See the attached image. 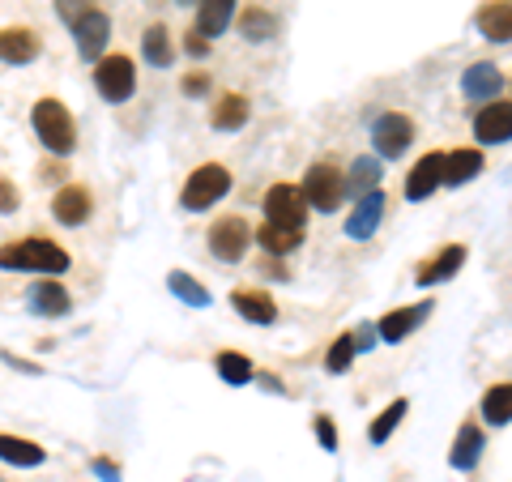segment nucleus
I'll return each instance as SVG.
<instances>
[{
	"instance_id": "nucleus-1",
	"label": "nucleus",
	"mask_w": 512,
	"mask_h": 482,
	"mask_svg": "<svg viewBox=\"0 0 512 482\" xmlns=\"http://www.w3.org/2000/svg\"><path fill=\"white\" fill-rule=\"evenodd\" d=\"M69 265H73V256L64 252L56 239H47V235H22V239L0 244V269H9V273L60 278V273H69Z\"/></svg>"
},
{
	"instance_id": "nucleus-2",
	"label": "nucleus",
	"mask_w": 512,
	"mask_h": 482,
	"mask_svg": "<svg viewBox=\"0 0 512 482\" xmlns=\"http://www.w3.org/2000/svg\"><path fill=\"white\" fill-rule=\"evenodd\" d=\"M30 128H35L39 146L52 158H69L77 150V120H73V111L64 107L60 99H52V94L30 107Z\"/></svg>"
},
{
	"instance_id": "nucleus-3",
	"label": "nucleus",
	"mask_w": 512,
	"mask_h": 482,
	"mask_svg": "<svg viewBox=\"0 0 512 482\" xmlns=\"http://www.w3.org/2000/svg\"><path fill=\"white\" fill-rule=\"evenodd\" d=\"M231 188H235V175H231L227 163H201V167L188 171V180L180 188V210L205 214V210H214Z\"/></svg>"
},
{
	"instance_id": "nucleus-4",
	"label": "nucleus",
	"mask_w": 512,
	"mask_h": 482,
	"mask_svg": "<svg viewBox=\"0 0 512 482\" xmlns=\"http://www.w3.org/2000/svg\"><path fill=\"white\" fill-rule=\"evenodd\" d=\"M303 197H308V210L316 214H338L346 201V167L333 163V158H316V163L303 171Z\"/></svg>"
},
{
	"instance_id": "nucleus-5",
	"label": "nucleus",
	"mask_w": 512,
	"mask_h": 482,
	"mask_svg": "<svg viewBox=\"0 0 512 482\" xmlns=\"http://www.w3.org/2000/svg\"><path fill=\"white\" fill-rule=\"evenodd\" d=\"M94 90H99V99L120 107L137 94V60L128 52H107L99 64H94Z\"/></svg>"
},
{
	"instance_id": "nucleus-6",
	"label": "nucleus",
	"mask_w": 512,
	"mask_h": 482,
	"mask_svg": "<svg viewBox=\"0 0 512 482\" xmlns=\"http://www.w3.org/2000/svg\"><path fill=\"white\" fill-rule=\"evenodd\" d=\"M205 248H210L214 261L239 265V261L248 256V248H252V227H248V218H239V214L214 218L210 231H205Z\"/></svg>"
},
{
	"instance_id": "nucleus-7",
	"label": "nucleus",
	"mask_w": 512,
	"mask_h": 482,
	"mask_svg": "<svg viewBox=\"0 0 512 482\" xmlns=\"http://www.w3.org/2000/svg\"><path fill=\"white\" fill-rule=\"evenodd\" d=\"M261 210H265L269 227H286V231H303L308 227V214H312L299 184H269Z\"/></svg>"
},
{
	"instance_id": "nucleus-8",
	"label": "nucleus",
	"mask_w": 512,
	"mask_h": 482,
	"mask_svg": "<svg viewBox=\"0 0 512 482\" xmlns=\"http://www.w3.org/2000/svg\"><path fill=\"white\" fill-rule=\"evenodd\" d=\"M431 312H436V299H419V303H406V308H393L376 320V337L384 346H402L410 333H419Z\"/></svg>"
},
{
	"instance_id": "nucleus-9",
	"label": "nucleus",
	"mask_w": 512,
	"mask_h": 482,
	"mask_svg": "<svg viewBox=\"0 0 512 482\" xmlns=\"http://www.w3.org/2000/svg\"><path fill=\"white\" fill-rule=\"evenodd\" d=\"M414 146V120L406 111H384L372 124V150L376 158H402Z\"/></svg>"
},
{
	"instance_id": "nucleus-10",
	"label": "nucleus",
	"mask_w": 512,
	"mask_h": 482,
	"mask_svg": "<svg viewBox=\"0 0 512 482\" xmlns=\"http://www.w3.org/2000/svg\"><path fill=\"white\" fill-rule=\"evenodd\" d=\"M474 141H478V150H491V146H504V141H512V99H491V103L478 107Z\"/></svg>"
},
{
	"instance_id": "nucleus-11",
	"label": "nucleus",
	"mask_w": 512,
	"mask_h": 482,
	"mask_svg": "<svg viewBox=\"0 0 512 482\" xmlns=\"http://www.w3.org/2000/svg\"><path fill=\"white\" fill-rule=\"evenodd\" d=\"M69 35H73L77 56L90 60V64H99L107 56V47H111V18L103 9H94V13H86V18L69 30Z\"/></svg>"
},
{
	"instance_id": "nucleus-12",
	"label": "nucleus",
	"mask_w": 512,
	"mask_h": 482,
	"mask_svg": "<svg viewBox=\"0 0 512 482\" xmlns=\"http://www.w3.org/2000/svg\"><path fill=\"white\" fill-rule=\"evenodd\" d=\"M52 218L60 222V227H69V231L86 227V222L94 218V192L86 184H77V180L64 184L52 197Z\"/></svg>"
},
{
	"instance_id": "nucleus-13",
	"label": "nucleus",
	"mask_w": 512,
	"mask_h": 482,
	"mask_svg": "<svg viewBox=\"0 0 512 482\" xmlns=\"http://www.w3.org/2000/svg\"><path fill=\"white\" fill-rule=\"evenodd\" d=\"M43 56V39L35 26H0V64H35Z\"/></svg>"
},
{
	"instance_id": "nucleus-14",
	"label": "nucleus",
	"mask_w": 512,
	"mask_h": 482,
	"mask_svg": "<svg viewBox=\"0 0 512 482\" xmlns=\"http://www.w3.org/2000/svg\"><path fill=\"white\" fill-rule=\"evenodd\" d=\"M26 308L43 316V320H64L73 312V295H69V286H64L60 278H39L35 286H30V295H26Z\"/></svg>"
},
{
	"instance_id": "nucleus-15",
	"label": "nucleus",
	"mask_w": 512,
	"mask_h": 482,
	"mask_svg": "<svg viewBox=\"0 0 512 482\" xmlns=\"http://www.w3.org/2000/svg\"><path fill=\"white\" fill-rule=\"evenodd\" d=\"M466 261H470V248H466V244H444L436 256H427V261L414 269V282H419L423 291H427V286H440V282H448V278H457Z\"/></svg>"
},
{
	"instance_id": "nucleus-16",
	"label": "nucleus",
	"mask_w": 512,
	"mask_h": 482,
	"mask_svg": "<svg viewBox=\"0 0 512 482\" xmlns=\"http://www.w3.org/2000/svg\"><path fill=\"white\" fill-rule=\"evenodd\" d=\"M487 453V431L478 427V419H466L457 427V436H453V448H448V465L461 474H470L478 461H483Z\"/></svg>"
},
{
	"instance_id": "nucleus-17",
	"label": "nucleus",
	"mask_w": 512,
	"mask_h": 482,
	"mask_svg": "<svg viewBox=\"0 0 512 482\" xmlns=\"http://www.w3.org/2000/svg\"><path fill=\"white\" fill-rule=\"evenodd\" d=\"M500 90H504V73L495 60H474L470 69L461 73V94H466L470 103H491V99H500Z\"/></svg>"
},
{
	"instance_id": "nucleus-18",
	"label": "nucleus",
	"mask_w": 512,
	"mask_h": 482,
	"mask_svg": "<svg viewBox=\"0 0 512 482\" xmlns=\"http://www.w3.org/2000/svg\"><path fill=\"white\" fill-rule=\"evenodd\" d=\"M436 188H444V150H427L406 175V201H427Z\"/></svg>"
},
{
	"instance_id": "nucleus-19",
	"label": "nucleus",
	"mask_w": 512,
	"mask_h": 482,
	"mask_svg": "<svg viewBox=\"0 0 512 482\" xmlns=\"http://www.w3.org/2000/svg\"><path fill=\"white\" fill-rule=\"evenodd\" d=\"M384 210H389V197L376 188V192H367V197H359L355 201V210H350V218H346V235L350 239H372L376 231H380V222H384Z\"/></svg>"
},
{
	"instance_id": "nucleus-20",
	"label": "nucleus",
	"mask_w": 512,
	"mask_h": 482,
	"mask_svg": "<svg viewBox=\"0 0 512 482\" xmlns=\"http://www.w3.org/2000/svg\"><path fill=\"white\" fill-rule=\"evenodd\" d=\"M231 308L248 320V325H278V299L256 286H235L231 291Z\"/></svg>"
},
{
	"instance_id": "nucleus-21",
	"label": "nucleus",
	"mask_w": 512,
	"mask_h": 482,
	"mask_svg": "<svg viewBox=\"0 0 512 482\" xmlns=\"http://www.w3.org/2000/svg\"><path fill=\"white\" fill-rule=\"evenodd\" d=\"M474 30L487 43H512V0H483L474 9Z\"/></svg>"
},
{
	"instance_id": "nucleus-22",
	"label": "nucleus",
	"mask_w": 512,
	"mask_h": 482,
	"mask_svg": "<svg viewBox=\"0 0 512 482\" xmlns=\"http://www.w3.org/2000/svg\"><path fill=\"white\" fill-rule=\"evenodd\" d=\"M248 120H252V99L239 90H222L210 107V128H218V133H239Z\"/></svg>"
},
{
	"instance_id": "nucleus-23",
	"label": "nucleus",
	"mask_w": 512,
	"mask_h": 482,
	"mask_svg": "<svg viewBox=\"0 0 512 482\" xmlns=\"http://www.w3.org/2000/svg\"><path fill=\"white\" fill-rule=\"evenodd\" d=\"M487 167V158L478 146H457V150H444V188H461L478 180Z\"/></svg>"
},
{
	"instance_id": "nucleus-24",
	"label": "nucleus",
	"mask_w": 512,
	"mask_h": 482,
	"mask_svg": "<svg viewBox=\"0 0 512 482\" xmlns=\"http://www.w3.org/2000/svg\"><path fill=\"white\" fill-rule=\"evenodd\" d=\"M235 5L239 0H197V22H192V30L205 39H222L235 26Z\"/></svg>"
},
{
	"instance_id": "nucleus-25",
	"label": "nucleus",
	"mask_w": 512,
	"mask_h": 482,
	"mask_svg": "<svg viewBox=\"0 0 512 482\" xmlns=\"http://www.w3.org/2000/svg\"><path fill=\"white\" fill-rule=\"evenodd\" d=\"M235 26H239V39H248V43H269V39H278V30H282L278 13H269L265 5H248L235 18Z\"/></svg>"
},
{
	"instance_id": "nucleus-26",
	"label": "nucleus",
	"mask_w": 512,
	"mask_h": 482,
	"mask_svg": "<svg viewBox=\"0 0 512 482\" xmlns=\"http://www.w3.org/2000/svg\"><path fill=\"white\" fill-rule=\"evenodd\" d=\"M0 461L18 465V470H39L47 461V448L39 440H26V436H9V431H0Z\"/></svg>"
},
{
	"instance_id": "nucleus-27",
	"label": "nucleus",
	"mask_w": 512,
	"mask_h": 482,
	"mask_svg": "<svg viewBox=\"0 0 512 482\" xmlns=\"http://www.w3.org/2000/svg\"><path fill=\"white\" fill-rule=\"evenodd\" d=\"M141 56H146V64H154V69H171L175 64V43L163 22H150L141 30Z\"/></svg>"
},
{
	"instance_id": "nucleus-28",
	"label": "nucleus",
	"mask_w": 512,
	"mask_h": 482,
	"mask_svg": "<svg viewBox=\"0 0 512 482\" xmlns=\"http://www.w3.org/2000/svg\"><path fill=\"white\" fill-rule=\"evenodd\" d=\"M478 414L491 427H508L512 423V380H495L483 393V401H478Z\"/></svg>"
},
{
	"instance_id": "nucleus-29",
	"label": "nucleus",
	"mask_w": 512,
	"mask_h": 482,
	"mask_svg": "<svg viewBox=\"0 0 512 482\" xmlns=\"http://www.w3.org/2000/svg\"><path fill=\"white\" fill-rule=\"evenodd\" d=\"M252 244L261 248L265 256H274V261H282V256H291L299 244H303V231H286V227H269V222H261L252 235Z\"/></svg>"
},
{
	"instance_id": "nucleus-30",
	"label": "nucleus",
	"mask_w": 512,
	"mask_h": 482,
	"mask_svg": "<svg viewBox=\"0 0 512 482\" xmlns=\"http://www.w3.org/2000/svg\"><path fill=\"white\" fill-rule=\"evenodd\" d=\"M214 372L222 384H231V389H244V384L256 380V367L248 355H239V350H218L214 355Z\"/></svg>"
},
{
	"instance_id": "nucleus-31",
	"label": "nucleus",
	"mask_w": 512,
	"mask_h": 482,
	"mask_svg": "<svg viewBox=\"0 0 512 482\" xmlns=\"http://www.w3.org/2000/svg\"><path fill=\"white\" fill-rule=\"evenodd\" d=\"M406 414H410V397H393L389 406H384L376 419L367 423V440H372V444H389L393 431L406 423Z\"/></svg>"
},
{
	"instance_id": "nucleus-32",
	"label": "nucleus",
	"mask_w": 512,
	"mask_h": 482,
	"mask_svg": "<svg viewBox=\"0 0 512 482\" xmlns=\"http://www.w3.org/2000/svg\"><path fill=\"white\" fill-rule=\"evenodd\" d=\"M380 188V158H355L346 167V197H367V192Z\"/></svg>"
},
{
	"instance_id": "nucleus-33",
	"label": "nucleus",
	"mask_w": 512,
	"mask_h": 482,
	"mask_svg": "<svg viewBox=\"0 0 512 482\" xmlns=\"http://www.w3.org/2000/svg\"><path fill=\"white\" fill-rule=\"evenodd\" d=\"M167 291L180 299V303H188V308H210V303H214V295L205 291V286L192 278V273H184V269H171L167 273Z\"/></svg>"
},
{
	"instance_id": "nucleus-34",
	"label": "nucleus",
	"mask_w": 512,
	"mask_h": 482,
	"mask_svg": "<svg viewBox=\"0 0 512 482\" xmlns=\"http://www.w3.org/2000/svg\"><path fill=\"white\" fill-rule=\"evenodd\" d=\"M355 355H359V337H355V329L338 333V337H333V346L325 350V372H333V376L350 372V363H355Z\"/></svg>"
},
{
	"instance_id": "nucleus-35",
	"label": "nucleus",
	"mask_w": 512,
	"mask_h": 482,
	"mask_svg": "<svg viewBox=\"0 0 512 482\" xmlns=\"http://www.w3.org/2000/svg\"><path fill=\"white\" fill-rule=\"evenodd\" d=\"M52 5H56V18L64 22V26H77V22H82L86 18V13H94V9H99V0H52Z\"/></svg>"
},
{
	"instance_id": "nucleus-36",
	"label": "nucleus",
	"mask_w": 512,
	"mask_h": 482,
	"mask_svg": "<svg viewBox=\"0 0 512 482\" xmlns=\"http://www.w3.org/2000/svg\"><path fill=\"white\" fill-rule=\"evenodd\" d=\"M312 436H316V444L325 448V453H338V448H342V440H338V423H333L329 414H312Z\"/></svg>"
},
{
	"instance_id": "nucleus-37",
	"label": "nucleus",
	"mask_w": 512,
	"mask_h": 482,
	"mask_svg": "<svg viewBox=\"0 0 512 482\" xmlns=\"http://www.w3.org/2000/svg\"><path fill=\"white\" fill-rule=\"evenodd\" d=\"M210 86H214L210 73H184V82H180V90L188 94V99H201V94H210Z\"/></svg>"
},
{
	"instance_id": "nucleus-38",
	"label": "nucleus",
	"mask_w": 512,
	"mask_h": 482,
	"mask_svg": "<svg viewBox=\"0 0 512 482\" xmlns=\"http://www.w3.org/2000/svg\"><path fill=\"white\" fill-rule=\"evenodd\" d=\"M18 205H22V192H18V184L0 175V214H13V210H18Z\"/></svg>"
},
{
	"instance_id": "nucleus-39",
	"label": "nucleus",
	"mask_w": 512,
	"mask_h": 482,
	"mask_svg": "<svg viewBox=\"0 0 512 482\" xmlns=\"http://www.w3.org/2000/svg\"><path fill=\"white\" fill-rule=\"evenodd\" d=\"M90 470L99 474L103 482H120V478H124V470H120V465L111 461V457H94V461H90Z\"/></svg>"
},
{
	"instance_id": "nucleus-40",
	"label": "nucleus",
	"mask_w": 512,
	"mask_h": 482,
	"mask_svg": "<svg viewBox=\"0 0 512 482\" xmlns=\"http://www.w3.org/2000/svg\"><path fill=\"white\" fill-rule=\"evenodd\" d=\"M184 52L188 56H210V39L197 35V30H188V35H184Z\"/></svg>"
},
{
	"instance_id": "nucleus-41",
	"label": "nucleus",
	"mask_w": 512,
	"mask_h": 482,
	"mask_svg": "<svg viewBox=\"0 0 512 482\" xmlns=\"http://www.w3.org/2000/svg\"><path fill=\"white\" fill-rule=\"evenodd\" d=\"M0 482H5V478H0Z\"/></svg>"
},
{
	"instance_id": "nucleus-42",
	"label": "nucleus",
	"mask_w": 512,
	"mask_h": 482,
	"mask_svg": "<svg viewBox=\"0 0 512 482\" xmlns=\"http://www.w3.org/2000/svg\"><path fill=\"white\" fill-rule=\"evenodd\" d=\"M184 5H188V0H184Z\"/></svg>"
}]
</instances>
